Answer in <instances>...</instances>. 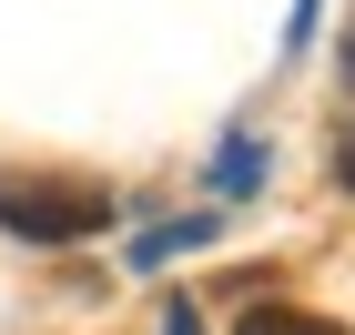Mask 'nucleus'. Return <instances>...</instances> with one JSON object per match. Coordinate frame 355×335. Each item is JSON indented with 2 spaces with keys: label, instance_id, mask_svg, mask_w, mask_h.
Listing matches in <instances>:
<instances>
[{
  "label": "nucleus",
  "instance_id": "1",
  "mask_svg": "<svg viewBox=\"0 0 355 335\" xmlns=\"http://www.w3.org/2000/svg\"><path fill=\"white\" fill-rule=\"evenodd\" d=\"M0 223L21 234V244H82L112 223V194L82 183V173H10L0 183Z\"/></svg>",
  "mask_w": 355,
  "mask_h": 335
},
{
  "label": "nucleus",
  "instance_id": "2",
  "mask_svg": "<svg viewBox=\"0 0 355 335\" xmlns=\"http://www.w3.org/2000/svg\"><path fill=\"white\" fill-rule=\"evenodd\" d=\"M234 335H345V325H335V315H304V305H254Z\"/></svg>",
  "mask_w": 355,
  "mask_h": 335
},
{
  "label": "nucleus",
  "instance_id": "3",
  "mask_svg": "<svg viewBox=\"0 0 355 335\" xmlns=\"http://www.w3.org/2000/svg\"><path fill=\"white\" fill-rule=\"evenodd\" d=\"M335 173H345V194H355V122H345V142H335Z\"/></svg>",
  "mask_w": 355,
  "mask_h": 335
},
{
  "label": "nucleus",
  "instance_id": "4",
  "mask_svg": "<svg viewBox=\"0 0 355 335\" xmlns=\"http://www.w3.org/2000/svg\"><path fill=\"white\" fill-rule=\"evenodd\" d=\"M163 335H203V325H193V305H173V315H163Z\"/></svg>",
  "mask_w": 355,
  "mask_h": 335
},
{
  "label": "nucleus",
  "instance_id": "5",
  "mask_svg": "<svg viewBox=\"0 0 355 335\" xmlns=\"http://www.w3.org/2000/svg\"><path fill=\"white\" fill-rule=\"evenodd\" d=\"M345 61H355V41H345Z\"/></svg>",
  "mask_w": 355,
  "mask_h": 335
}]
</instances>
